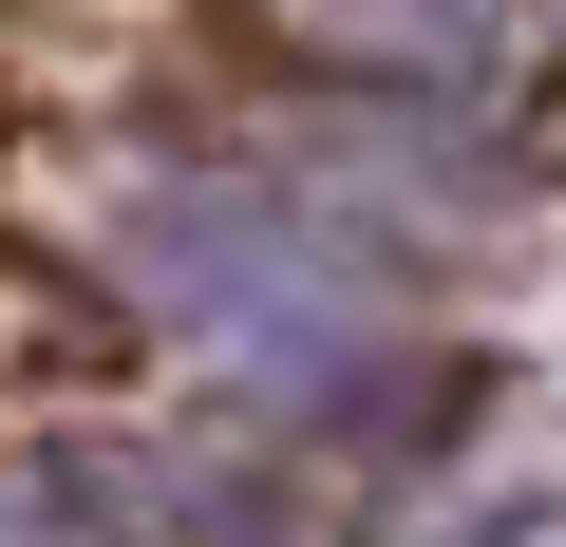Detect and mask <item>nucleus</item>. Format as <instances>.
<instances>
[{"mask_svg":"<svg viewBox=\"0 0 566 547\" xmlns=\"http://www.w3.org/2000/svg\"><path fill=\"white\" fill-rule=\"evenodd\" d=\"M322 39H359V57H472L491 39V0H303Z\"/></svg>","mask_w":566,"mask_h":547,"instance_id":"obj_2","label":"nucleus"},{"mask_svg":"<svg viewBox=\"0 0 566 547\" xmlns=\"http://www.w3.org/2000/svg\"><path fill=\"white\" fill-rule=\"evenodd\" d=\"M133 284H151L227 378H283V397L359 378L378 322H397L378 245L322 227V208H283V189H151V208H133Z\"/></svg>","mask_w":566,"mask_h":547,"instance_id":"obj_1","label":"nucleus"}]
</instances>
